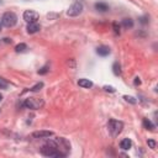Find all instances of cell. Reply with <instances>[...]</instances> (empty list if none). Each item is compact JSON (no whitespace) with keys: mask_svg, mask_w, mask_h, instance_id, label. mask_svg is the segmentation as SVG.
Wrapping results in <instances>:
<instances>
[{"mask_svg":"<svg viewBox=\"0 0 158 158\" xmlns=\"http://www.w3.org/2000/svg\"><path fill=\"white\" fill-rule=\"evenodd\" d=\"M43 100L38 98H27L26 100L22 103V106H25L26 109H31V110H37L41 109L43 106Z\"/></svg>","mask_w":158,"mask_h":158,"instance_id":"3957f363","label":"cell"},{"mask_svg":"<svg viewBox=\"0 0 158 158\" xmlns=\"http://www.w3.org/2000/svg\"><path fill=\"white\" fill-rule=\"evenodd\" d=\"M148 21H149V20H148L147 16H143V18L140 19V22H141V24H148Z\"/></svg>","mask_w":158,"mask_h":158,"instance_id":"7402d4cb","label":"cell"},{"mask_svg":"<svg viewBox=\"0 0 158 158\" xmlns=\"http://www.w3.org/2000/svg\"><path fill=\"white\" fill-rule=\"evenodd\" d=\"M82 11H83V4L80 1H76L74 4H72L69 6V9L67 11V15L74 18V16H78L79 14H82Z\"/></svg>","mask_w":158,"mask_h":158,"instance_id":"5b68a950","label":"cell"},{"mask_svg":"<svg viewBox=\"0 0 158 158\" xmlns=\"http://www.w3.org/2000/svg\"><path fill=\"white\" fill-rule=\"evenodd\" d=\"M48 71H49L48 67H47V65H45V67H42V68H41V69L38 71V74H46Z\"/></svg>","mask_w":158,"mask_h":158,"instance_id":"ffe728a7","label":"cell"},{"mask_svg":"<svg viewBox=\"0 0 158 158\" xmlns=\"http://www.w3.org/2000/svg\"><path fill=\"white\" fill-rule=\"evenodd\" d=\"M96 53L99 56H101V57H106V56L110 54V48L107 46H100V47H98Z\"/></svg>","mask_w":158,"mask_h":158,"instance_id":"30bf717a","label":"cell"},{"mask_svg":"<svg viewBox=\"0 0 158 158\" xmlns=\"http://www.w3.org/2000/svg\"><path fill=\"white\" fill-rule=\"evenodd\" d=\"M104 89H105L106 91H110V93H114V91H115V89H114L112 87H107V85H105Z\"/></svg>","mask_w":158,"mask_h":158,"instance_id":"603a6c76","label":"cell"},{"mask_svg":"<svg viewBox=\"0 0 158 158\" xmlns=\"http://www.w3.org/2000/svg\"><path fill=\"white\" fill-rule=\"evenodd\" d=\"M135 84L137 85V84H141V80L138 79V78H136V80H135Z\"/></svg>","mask_w":158,"mask_h":158,"instance_id":"d4e9b609","label":"cell"},{"mask_svg":"<svg viewBox=\"0 0 158 158\" xmlns=\"http://www.w3.org/2000/svg\"><path fill=\"white\" fill-rule=\"evenodd\" d=\"M1 3H3V0H0V4H1Z\"/></svg>","mask_w":158,"mask_h":158,"instance_id":"f1b7e54d","label":"cell"},{"mask_svg":"<svg viewBox=\"0 0 158 158\" xmlns=\"http://www.w3.org/2000/svg\"><path fill=\"white\" fill-rule=\"evenodd\" d=\"M4 41H5V42H6V43H9V42H11V40H10V38H4Z\"/></svg>","mask_w":158,"mask_h":158,"instance_id":"484cf974","label":"cell"},{"mask_svg":"<svg viewBox=\"0 0 158 158\" xmlns=\"http://www.w3.org/2000/svg\"><path fill=\"white\" fill-rule=\"evenodd\" d=\"M0 87H1V88H6V83H3L1 80H0Z\"/></svg>","mask_w":158,"mask_h":158,"instance_id":"cb8c5ba5","label":"cell"},{"mask_svg":"<svg viewBox=\"0 0 158 158\" xmlns=\"http://www.w3.org/2000/svg\"><path fill=\"white\" fill-rule=\"evenodd\" d=\"M31 136L34 138H48V137L53 136V132L52 131H46V130H43V131H35Z\"/></svg>","mask_w":158,"mask_h":158,"instance_id":"52a82bcc","label":"cell"},{"mask_svg":"<svg viewBox=\"0 0 158 158\" xmlns=\"http://www.w3.org/2000/svg\"><path fill=\"white\" fill-rule=\"evenodd\" d=\"M112 72H114L115 76H120V74H121V67H120L119 62H115L112 64Z\"/></svg>","mask_w":158,"mask_h":158,"instance_id":"5bb4252c","label":"cell"},{"mask_svg":"<svg viewBox=\"0 0 158 158\" xmlns=\"http://www.w3.org/2000/svg\"><path fill=\"white\" fill-rule=\"evenodd\" d=\"M147 143H148V146L151 147L152 149H154V148H156V146H157L156 141H153V140H148V141H147Z\"/></svg>","mask_w":158,"mask_h":158,"instance_id":"d6986e66","label":"cell"},{"mask_svg":"<svg viewBox=\"0 0 158 158\" xmlns=\"http://www.w3.org/2000/svg\"><path fill=\"white\" fill-rule=\"evenodd\" d=\"M95 9L98 11H100V12H106L107 10L110 9V6L107 5L106 3H104V1H99V3H95Z\"/></svg>","mask_w":158,"mask_h":158,"instance_id":"9c48e42d","label":"cell"},{"mask_svg":"<svg viewBox=\"0 0 158 158\" xmlns=\"http://www.w3.org/2000/svg\"><path fill=\"white\" fill-rule=\"evenodd\" d=\"M123 98H125V100H126V101H130L131 104H136V100L132 96H123Z\"/></svg>","mask_w":158,"mask_h":158,"instance_id":"44dd1931","label":"cell"},{"mask_svg":"<svg viewBox=\"0 0 158 158\" xmlns=\"http://www.w3.org/2000/svg\"><path fill=\"white\" fill-rule=\"evenodd\" d=\"M42 87H43V83H37L36 85H34L32 88H30L29 90H30V91H37V90H40Z\"/></svg>","mask_w":158,"mask_h":158,"instance_id":"e0dca14e","label":"cell"},{"mask_svg":"<svg viewBox=\"0 0 158 158\" xmlns=\"http://www.w3.org/2000/svg\"><path fill=\"white\" fill-rule=\"evenodd\" d=\"M41 30V26L37 24V22H30L27 25V32L29 34H36Z\"/></svg>","mask_w":158,"mask_h":158,"instance_id":"ba28073f","label":"cell"},{"mask_svg":"<svg viewBox=\"0 0 158 158\" xmlns=\"http://www.w3.org/2000/svg\"><path fill=\"white\" fill-rule=\"evenodd\" d=\"M132 146V142H131V140L130 138H123L121 140V142H120V148L123 149V151H127V149H130Z\"/></svg>","mask_w":158,"mask_h":158,"instance_id":"8fae6325","label":"cell"},{"mask_svg":"<svg viewBox=\"0 0 158 158\" xmlns=\"http://www.w3.org/2000/svg\"><path fill=\"white\" fill-rule=\"evenodd\" d=\"M143 126L147 129V130H153L154 129V125L149 121L148 119H143Z\"/></svg>","mask_w":158,"mask_h":158,"instance_id":"9a60e30c","label":"cell"},{"mask_svg":"<svg viewBox=\"0 0 158 158\" xmlns=\"http://www.w3.org/2000/svg\"><path fill=\"white\" fill-rule=\"evenodd\" d=\"M1 27H3V24L0 22V31H1Z\"/></svg>","mask_w":158,"mask_h":158,"instance_id":"4316f807","label":"cell"},{"mask_svg":"<svg viewBox=\"0 0 158 158\" xmlns=\"http://www.w3.org/2000/svg\"><path fill=\"white\" fill-rule=\"evenodd\" d=\"M107 129H109V132L112 137H118L123 129V122L115 119H110L107 122Z\"/></svg>","mask_w":158,"mask_h":158,"instance_id":"7a4b0ae2","label":"cell"},{"mask_svg":"<svg viewBox=\"0 0 158 158\" xmlns=\"http://www.w3.org/2000/svg\"><path fill=\"white\" fill-rule=\"evenodd\" d=\"M78 84H79V87H82V88H91V87H93V83H91L89 79H84V78H83V79H79L78 80Z\"/></svg>","mask_w":158,"mask_h":158,"instance_id":"7c38bea8","label":"cell"},{"mask_svg":"<svg viewBox=\"0 0 158 158\" xmlns=\"http://www.w3.org/2000/svg\"><path fill=\"white\" fill-rule=\"evenodd\" d=\"M122 26L126 29V30H129V29H132L134 27V20L132 19H130V18H126V19H123L122 20Z\"/></svg>","mask_w":158,"mask_h":158,"instance_id":"4fadbf2b","label":"cell"},{"mask_svg":"<svg viewBox=\"0 0 158 158\" xmlns=\"http://www.w3.org/2000/svg\"><path fill=\"white\" fill-rule=\"evenodd\" d=\"M71 151V143L65 138H56L49 140L41 147V153L46 157L61 158L65 157Z\"/></svg>","mask_w":158,"mask_h":158,"instance_id":"6da1fadb","label":"cell"},{"mask_svg":"<svg viewBox=\"0 0 158 158\" xmlns=\"http://www.w3.org/2000/svg\"><path fill=\"white\" fill-rule=\"evenodd\" d=\"M38 18H40L38 12H36L34 10H26L24 12V20L26 22H29V24L30 22H37Z\"/></svg>","mask_w":158,"mask_h":158,"instance_id":"8992f818","label":"cell"},{"mask_svg":"<svg viewBox=\"0 0 158 158\" xmlns=\"http://www.w3.org/2000/svg\"><path fill=\"white\" fill-rule=\"evenodd\" d=\"M1 99H3V95H1V94H0V101H1Z\"/></svg>","mask_w":158,"mask_h":158,"instance_id":"83f0119b","label":"cell"},{"mask_svg":"<svg viewBox=\"0 0 158 158\" xmlns=\"http://www.w3.org/2000/svg\"><path fill=\"white\" fill-rule=\"evenodd\" d=\"M27 49V46L25 45V43H19L18 46L15 47V51L16 52H25Z\"/></svg>","mask_w":158,"mask_h":158,"instance_id":"2e32d148","label":"cell"},{"mask_svg":"<svg viewBox=\"0 0 158 158\" xmlns=\"http://www.w3.org/2000/svg\"><path fill=\"white\" fill-rule=\"evenodd\" d=\"M112 29H114V32L116 35H120V26L118 25V22H114L112 24Z\"/></svg>","mask_w":158,"mask_h":158,"instance_id":"ac0fdd59","label":"cell"},{"mask_svg":"<svg viewBox=\"0 0 158 158\" xmlns=\"http://www.w3.org/2000/svg\"><path fill=\"white\" fill-rule=\"evenodd\" d=\"M16 22H18V16H16L12 11L5 12L1 18V24L5 27H12L16 25Z\"/></svg>","mask_w":158,"mask_h":158,"instance_id":"277c9868","label":"cell"}]
</instances>
